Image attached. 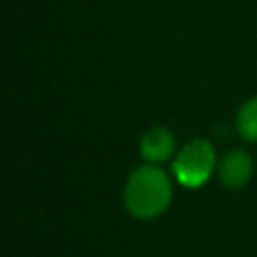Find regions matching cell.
Returning <instances> with one entry per match:
<instances>
[{
  "instance_id": "4",
  "label": "cell",
  "mask_w": 257,
  "mask_h": 257,
  "mask_svg": "<svg viewBox=\"0 0 257 257\" xmlns=\"http://www.w3.org/2000/svg\"><path fill=\"white\" fill-rule=\"evenodd\" d=\"M175 153V137L165 126L149 128L141 139V155L149 163H163Z\"/></svg>"
},
{
  "instance_id": "1",
  "label": "cell",
  "mask_w": 257,
  "mask_h": 257,
  "mask_svg": "<svg viewBox=\"0 0 257 257\" xmlns=\"http://www.w3.org/2000/svg\"><path fill=\"white\" fill-rule=\"evenodd\" d=\"M124 207L137 219H155L171 203L173 185L169 175L157 165L135 169L124 185Z\"/></svg>"
},
{
  "instance_id": "5",
  "label": "cell",
  "mask_w": 257,
  "mask_h": 257,
  "mask_svg": "<svg viewBox=\"0 0 257 257\" xmlns=\"http://www.w3.org/2000/svg\"><path fill=\"white\" fill-rule=\"evenodd\" d=\"M237 131L245 141L257 143V96L249 98L237 112Z\"/></svg>"
},
{
  "instance_id": "3",
  "label": "cell",
  "mask_w": 257,
  "mask_h": 257,
  "mask_svg": "<svg viewBox=\"0 0 257 257\" xmlns=\"http://www.w3.org/2000/svg\"><path fill=\"white\" fill-rule=\"evenodd\" d=\"M217 173H219L221 183L227 189H241L249 183V179L253 175V161L247 151L233 149L219 161Z\"/></svg>"
},
{
  "instance_id": "2",
  "label": "cell",
  "mask_w": 257,
  "mask_h": 257,
  "mask_svg": "<svg viewBox=\"0 0 257 257\" xmlns=\"http://www.w3.org/2000/svg\"><path fill=\"white\" fill-rule=\"evenodd\" d=\"M215 169V151L203 139L189 141L173 161V173L183 187H201Z\"/></svg>"
}]
</instances>
